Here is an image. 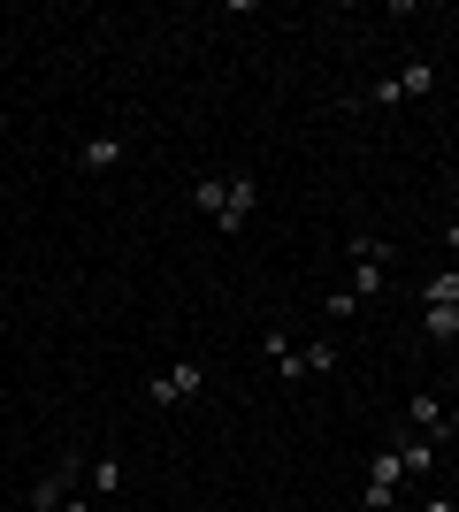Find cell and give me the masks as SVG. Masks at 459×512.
Instances as JSON below:
<instances>
[{"instance_id": "obj_1", "label": "cell", "mask_w": 459, "mask_h": 512, "mask_svg": "<svg viewBox=\"0 0 459 512\" xmlns=\"http://www.w3.org/2000/svg\"><path fill=\"white\" fill-rule=\"evenodd\" d=\"M437 92V62H398L391 77L345 92V115H375V107H398V100H429Z\"/></svg>"}, {"instance_id": "obj_2", "label": "cell", "mask_w": 459, "mask_h": 512, "mask_svg": "<svg viewBox=\"0 0 459 512\" xmlns=\"http://www.w3.org/2000/svg\"><path fill=\"white\" fill-rule=\"evenodd\" d=\"M85 467H92V459H85V451H77V444H69L62 459H54V467H46L39 482H31V497H23V512H69V497H77V482H85Z\"/></svg>"}, {"instance_id": "obj_3", "label": "cell", "mask_w": 459, "mask_h": 512, "mask_svg": "<svg viewBox=\"0 0 459 512\" xmlns=\"http://www.w3.org/2000/svg\"><path fill=\"white\" fill-rule=\"evenodd\" d=\"M398 482H406V459H398V436H391V444L368 459V490H360V505H368V512H391L398 505Z\"/></svg>"}, {"instance_id": "obj_4", "label": "cell", "mask_w": 459, "mask_h": 512, "mask_svg": "<svg viewBox=\"0 0 459 512\" xmlns=\"http://www.w3.org/2000/svg\"><path fill=\"white\" fill-rule=\"evenodd\" d=\"M199 390H207V367H199V360H176V367H161V375L146 383V398H153V406H192Z\"/></svg>"}, {"instance_id": "obj_5", "label": "cell", "mask_w": 459, "mask_h": 512, "mask_svg": "<svg viewBox=\"0 0 459 512\" xmlns=\"http://www.w3.org/2000/svg\"><path fill=\"white\" fill-rule=\"evenodd\" d=\"M253 199H261V184H253V169H238V176H230V184H222V207L207 214V222H215L222 237H238L245 222H253Z\"/></svg>"}, {"instance_id": "obj_6", "label": "cell", "mask_w": 459, "mask_h": 512, "mask_svg": "<svg viewBox=\"0 0 459 512\" xmlns=\"http://www.w3.org/2000/svg\"><path fill=\"white\" fill-rule=\"evenodd\" d=\"M123 153H131V138L100 130V138H85V146L69 153V161H77V176H108V169H123Z\"/></svg>"}, {"instance_id": "obj_7", "label": "cell", "mask_w": 459, "mask_h": 512, "mask_svg": "<svg viewBox=\"0 0 459 512\" xmlns=\"http://www.w3.org/2000/svg\"><path fill=\"white\" fill-rule=\"evenodd\" d=\"M261 352H268V367H276L284 383H306V360H299V344H291L284 329H261Z\"/></svg>"}, {"instance_id": "obj_8", "label": "cell", "mask_w": 459, "mask_h": 512, "mask_svg": "<svg viewBox=\"0 0 459 512\" xmlns=\"http://www.w3.org/2000/svg\"><path fill=\"white\" fill-rule=\"evenodd\" d=\"M398 459H406V474H437V459H444V444H429V436H414V428H398Z\"/></svg>"}, {"instance_id": "obj_9", "label": "cell", "mask_w": 459, "mask_h": 512, "mask_svg": "<svg viewBox=\"0 0 459 512\" xmlns=\"http://www.w3.org/2000/svg\"><path fill=\"white\" fill-rule=\"evenodd\" d=\"M345 253L360 260V268H391V260H398V245H391L383 230H352V245H345Z\"/></svg>"}, {"instance_id": "obj_10", "label": "cell", "mask_w": 459, "mask_h": 512, "mask_svg": "<svg viewBox=\"0 0 459 512\" xmlns=\"http://www.w3.org/2000/svg\"><path fill=\"white\" fill-rule=\"evenodd\" d=\"M421 337L429 344H459V306H421Z\"/></svg>"}, {"instance_id": "obj_11", "label": "cell", "mask_w": 459, "mask_h": 512, "mask_svg": "<svg viewBox=\"0 0 459 512\" xmlns=\"http://www.w3.org/2000/svg\"><path fill=\"white\" fill-rule=\"evenodd\" d=\"M299 360H306V383L337 375V337H314V344H299Z\"/></svg>"}, {"instance_id": "obj_12", "label": "cell", "mask_w": 459, "mask_h": 512, "mask_svg": "<svg viewBox=\"0 0 459 512\" xmlns=\"http://www.w3.org/2000/svg\"><path fill=\"white\" fill-rule=\"evenodd\" d=\"M85 482H92V497H115L123 482H131V474H123V459H92V467H85Z\"/></svg>"}, {"instance_id": "obj_13", "label": "cell", "mask_w": 459, "mask_h": 512, "mask_svg": "<svg viewBox=\"0 0 459 512\" xmlns=\"http://www.w3.org/2000/svg\"><path fill=\"white\" fill-rule=\"evenodd\" d=\"M421 306H459V268H437L421 283Z\"/></svg>"}, {"instance_id": "obj_14", "label": "cell", "mask_w": 459, "mask_h": 512, "mask_svg": "<svg viewBox=\"0 0 459 512\" xmlns=\"http://www.w3.org/2000/svg\"><path fill=\"white\" fill-rule=\"evenodd\" d=\"M345 291H352L360 306H375V299H383V268H352V283H345Z\"/></svg>"}, {"instance_id": "obj_15", "label": "cell", "mask_w": 459, "mask_h": 512, "mask_svg": "<svg viewBox=\"0 0 459 512\" xmlns=\"http://www.w3.org/2000/svg\"><path fill=\"white\" fill-rule=\"evenodd\" d=\"M192 207H199V214L222 207V176H199V184H192Z\"/></svg>"}, {"instance_id": "obj_16", "label": "cell", "mask_w": 459, "mask_h": 512, "mask_svg": "<svg viewBox=\"0 0 459 512\" xmlns=\"http://www.w3.org/2000/svg\"><path fill=\"white\" fill-rule=\"evenodd\" d=\"M322 314H329V321H352V314H360V299H352V291H329Z\"/></svg>"}, {"instance_id": "obj_17", "label": "cell", "mask_w": 459, "mask_h": 512, "mask_svg": "<svg viewBox=\"0 0 459 512\" xmlns=\"http://www.w3.org/2000/svg\"><path fill=\"white\" fill-rule=\"evenodd\" d=\"M452 436H459V406H444V444H452Z\"/></svg>"}, {"instance_id": "obj_18", "label": "cell", "mask_w": 459, "mask_h": 512, "mask_svg": "<svg viewBox=\"0 0 459 512\" xmlns=\"http://www.w3.org/2000/svg\"><path fill=\"white\" fill-rule=\"evenodd\" d=\"M421 512H459V505H452V497H421Z\"/></svg>"}]
</instances>
